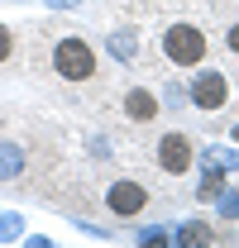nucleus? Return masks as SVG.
<instances>
[{
  "label": "nucleus",
  "mask_w": 239,
  "mask_h": 248,
  "mask_svg": "<svg viewBox=\"0 0 239 248\" xmlns=\"http://www.w3.org/2000/svg\"><path fill=\"white\" fill-rule=\"evenodd\" d=\"M163 53H168V62H177V67H196V62L206 58V33L196 29V24H172V29L163 33Z\"/></svg>",
  "instance_id": "1"
},
{
  "label": "nucleus",
  "mask_w": 239,
  "mask_h": 248,
  "mask_svg": "<svg viewBox=\"0 0 239 248\" xmlns=\"http://www.w3.org/2000/svg\"><path fill=\"white\" fill-rule=\"evenodd\" d=\"M230 48H235V58H239V24L230 29Z\"/></svg>",
  "instance_id": "8"
},
{
  "label": "nucleus",
  "mask_w": 239,
  "mask_h": 248,
  "mask_svg": "<svg viewBox=\"0 0 239 248\" xmlns=\"http://www.w3.org/2000/svg\"><path fill=\"white\" fill-rule=\"evenodd\" d=\"M124 115H129L134 124L153 120V115H158V100H153V91H144V86H139V91H129V95H124Z\"/></svg>",
  "instance_id": "6"
},
{
  "label": "nucleus",
  "mask_w": 239,
  "mask_h": 248,
  "mask_svg": "<svg viewBox=\"0 0 239 248\" xmlns=\"http://www.w3.org/2000/svg\"><path fill=\"white\" fill-rule=\"evenodd\" d=\"M53 67H58L62 81H91L96 53H91V43H82V38H62L58 48H53Z\"/></svg>",
  "instance_id": "2"
},
{
  "label": "nucleus",
  "mask_w": 239,
  "mask_h": 248,
  "mask_svg": "<svg viewBox=\"0 0 239 248\" xmlns=\"http://www.w3.org/2000/svg\"><path fill=\"white\" fill-rule=\"evenodd\" d=\"M105 201H110V210H115V215H139V210L149 205V191H144L139 182H115Z\"/></svg>",
  "instance_id": "4"
},
{
  "label": "nucleus",
  "mask_w": 239,
  "mask_h": 248,
  "mask_svg": "<svg viewBox=\"0 0 239 248\" xmlns=\"http://www.w3.org/2000/svg\"><path fill=\"white\" fill-rule=\"evenodd\" d=\"M158 162H163L168 177H182V172L191 167V143H187V134H163V143H158Z\"/></svg>",
  "instance_id": "3"
},
{
  "label": "nucleus",
  "mask_w": 239,
  "mask_h": 248,
  "mask_svg": "<svg viewBox=\"0 0 239 248\" xmlns=\"http://www.w3.org/2000/svg\"><path fill=\"white\" fill-rule=\"evenodd\" d=\"M15 53V38H10V29H0V62Z\"/></svg>",
  "instance_id": "7"
},
{
  "label": "nucleus",
  "mask_w": 239,
  "mask_h": 248,
  "mask_svg": "<svg viewBox=\"0 0 239 248\" xmlns=\"http://www.w3.org/2000/svg\"><path fill=\"white\" fill-rule=\"evenodd\" d=\"M196 105H201V110L225 105V77H220V72H206V77L196 81Z\"/></svg>",
  "instance_id": "5"
}]
</instances>
